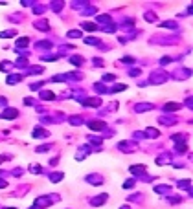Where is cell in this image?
Returning a JSON list of instances; mask_svg holds the SVG:
<instances>
[{
	"instance_id": "6da1fadb",
	"label": "cell",
	"mask_w": 193,
	"mask_h": 209,
	"mask_svg": "<svg viewBox=\"0 0 193 209\" xmlns=\"http://www.w3.org/2000/svg\"><path fill=\"white\" fill-rule=\"evenodd\" d=\"M90 129H103V125L99 121H94V123H90Z\"/></svg>"
},
{
	"instance_id": "7a4b0ae2",
	"label": "cell",
	"mask_w": 193,
	"mask_h": 209,
	"mask_svg": "<svg viewBox=\"0 0 193 209\" xmlns=\"http://www.w3.org/2000/svg\"><path fill=\"white\" fill-rule=\"evenodd\" d=\"M15 114H17V112H15V110H9V112H6L4 116H6V117H13V116H15Z\"/></svg>"
}]
</instances>
